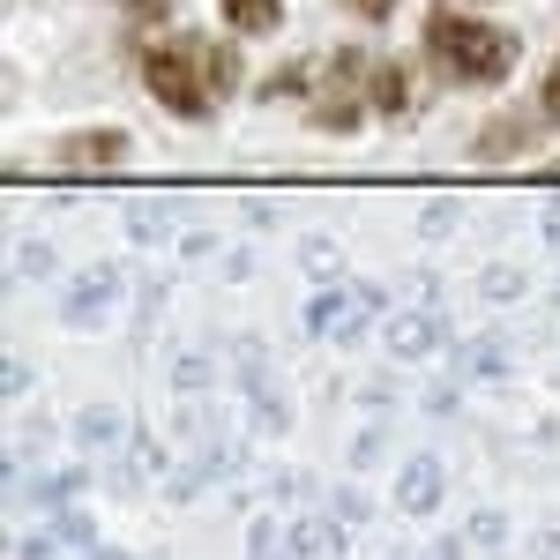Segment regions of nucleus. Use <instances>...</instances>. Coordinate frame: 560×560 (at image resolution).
<instances>
[{"instance_id":"6","label":"nucleus","mask_w":560,"mask_h":560,"mask_svg":"<svg viewBox=\"0 0 560 560\" xmlns=\"http://www.w3.org/2000/svg\"><path fill=\"white\" fill-rule=\"evenodd\" d=\"M217 15H224L232 38H269L284 23V0H217Z\"/></svg>"},{"instance_id":"8","label":"nucleus","mask_w":560,"mask_h":560,"mask_svg":"<svg viewBox=\"0 0 560 560\" xmlns=\"http://www.w3.org/2000/svg\"><path fill=\"white\" fill-rule=\"evenodd\" d=\"M345 8L359 23H388V15H396V0H345Z\"/></svg>"},{"instance_id":"2","label":"nucleus","mask_w":560,"mask_h":560,"mask_svg":"<svg viewBox=\"0 0 560 560\" xmlns=\"http://www.w3.org/2000/svg\"><path fill=\"white\" fill-rule=\"evenodd\" d=\"M128 60L150 105L173 113V120H217L232 97H240V45L217 38V31H150V38H128Z\"/></svg>"},{"instance_id":"7","label":"nucleus","mask_w":560,"mask_h":560,"mask_svg":"<svg viewBox=\"0 0 560 560\" xmlns=\"http://www.w3.org/2000/svg\"><path fill=\"white\" fill-rule=\"evenodd\" d=\"M120 8V23H128V38H150V31H173L179 0H113Z\"/></svg>"},{"instance_id":"4","label":"nucleus","mask_w":560,"mask_h":560,"mask_svg":"<svg viewBox=\"0 0 560 560\" xmlns=\"http://www.w3.org/2000/svg\"><path fill=\"white\" fill-rule=\"evenodd\" d=\"M553 128H560V52L546 60L538 90L523 97L516 113H501V120H486V128H478V142H471V150L486 158V165H509V158H523V150H530L538 135H553Z\"/></svg>"},{"instance_id":"1","label":"nucleus","mask_w":560,"mask_h":560,"mask_svg":"<svg viewBox=\"0 0 560 560\" xmlns=\"http://www.w3.org/2000/svg\"><path fill=\"white\" fill-rule=\"evenodd\" d=\"M261 97H300L314 135H359L366 120H404L419 105V83H411V60L337 45V52H314V60H284L261 83Z\"/></svg>"},{"instance_id":"3","label":"nucleus","mask_w":560,"mask_h":560,"mask_svg":"<svg viewBox=\"0 0 560 560\" xmlns=\"http://www.w3.org/2000/svg\"><path fill=\"white\" fill-rule=\"evenodd\" d=\"M419 60L441 90H501L523 68V38L493 15H471L464 0H433L419 23Z\"/></svg>"},{"instance_id":"9","label":"nucleus","mask_w":560,"mask_h":560,"mask_svg":"<svg viewBox=\"0 0 560 560\" xmlns=\"http://www.w3.org/2000/svg\"><path fill=\"white\" fill-rule=\"evenodd\" d=\"M471 8H478V0H471Z\"/></svg>"},{"instance_id":"5","label":"nucleus","mask_w":560,"mask_h":560,"mask_svg":"<svg viewBox=\"0 0 560 560\" xmlns=\"http://www.w3.org/2000/svg\"><path fill=\"white\" fill-rule=\"evenodd\" d=\"M135 158V135L128 128H68L60 142H52V165H83V173H97V165H128Z\"/></svg>"}]
</instances>
